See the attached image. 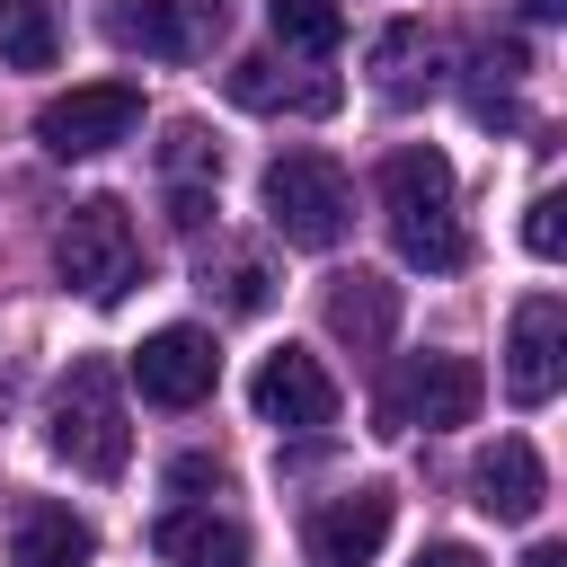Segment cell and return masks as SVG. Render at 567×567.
<instances>
[{"instance_id":"6da1fadb","label":"cell","mask_w":567,"mask_h":567,"mask_svg":"<svg viewBox=\"0 0 567 567\" xmlns=\"http://www.w3.org/2000/svg\"><path fill=\"white\" fill-rule=\"evenodd\" d=\"M381 213H390V239H399L408 266L452 275V266L470 257L461 213H452V159H443L434 142H408V151L381 159Z\"/></svg>"},{"instance_id":"7a4b0ae2","label":"cell","mask_w":567,"mask_h":567,"mask_svg":"<svg viewBox=\"0 0 567 567\" xmlns=\"http://www.w3.org/2000/svg\"><path fill=\"white\" fill-rule=\"evenodd\" d=\"M44 443H53V461H71L80 478H124V461H133V416H124L115 363L80 354V363L62 372V390H53V408H44Z\"/></svg>"},{"instance_id":"3957f363","label":"cell","mask_w":567,"mask_h":567,"mask_svg":"<svg viewBox=\"0 0 567 567\" xmlns=\"http://www.w3.org/2000/svg\"><path fill=\"white\" fill-rule=\"evenodd\" d=\"M257 204H266V230H275L284 248H337V239L354 230V186H346V168H337L328 151H284V159H266Z\"/></svg>"},{"instance_id":"277c9868","label":"cell","mask_w":567,"mask_h":567,"mask_svg":"<svg viewBox=\"0 0 567 567\" xmlns=\"http://www.w3.org/2000/svg\"><path fill=\"white\" fill-rule=\"evenodd\" d=\"M53 275L80 292V301H124L142 284V230L115 195H89L71 204V221L53 230Z\"/></svg>"},{"instance_id":"5b68a950","label":"cell","mask_w":567,"mask_h":567,"mask_svg":"<svg viewBox=\"0 0 567 567\" xmlns=\"http://www.w3.org/2000/svg\"><path fill=\"white\" fill-rule=\"evenodd\" d=\"M487 399V372L470 354H408L390 381H381V425L390 434H443V425H470Z\"/></svg>"},{"instance_id":"8992f818","label":"cell","mask_w":567,"mask_h":567,"mask_svg":"<svg viewBox=\"0 0 567 567\" xmlns=\"http://www.w3.org/2000/svg\"><path fill=\"white\" fill-rule=\"evenodd\" d=\"M133 124H142V89L133 80H80V89L35 106V142L53 159H97V151L133 142Z\"/></svg>"},{"instance_id":"52a82bcc","label":"cell","mask_w":567,"mask_h":567,"mask_svg":"<svg viewBox=\"0 0 567 567\" xmlns=\"http://www.w3.org/2000/svg\"><path fill=\"white\" fill-rule=\"evenodd\" d=\"M567 381V301L558 292H523L514 328H505V399L514 408H549Z\"/></svg>"},{"instance_id":"ba28073f","label":"cell","mask_w":567,"mask_h":567,"mask_svg":"<svg viewBox=\"0 0 567 567\" xmlns=\"http://www.w3.org/2000/svg\"><path fill=\"white\" fill-rule=\"evenodd\" d=\"M248 408H257L266 425H284V434H319V425H337V381H328L319 354L275 346V354L248 372Z\"/></svg>"},{"instance_id":"9c48e42d","label":"cell","mask_w":567,"mask_h":567,"mask_svg":"<svg viewBox=\"0 0 567 567\" xmlns=\"http://www.w3.org/2000/svg\"><path fill=\"white\" fill-rule=\"evenodd\" d=\"M213 381H221V354H213L204 328H151V337L133 346V390H142L151 408H204Z\"/></svg>"},{"instance_id":"30bf717a","label":"cell","mask_w":567,"mask_h":567,"mask_svg":"<svg viewBox=\"0 0 567 567\" xmlns=\"http://www.w3.org/2000/svg\"><path fill=\"white\" fill-rule=\"evenodd\" d=\"M106 35L124 53H151V62H195L221 35V9L213 0H115L106 9Z\"/></svg>"},{"instance_id":"8fae6325","label":"cell","mask_w":567,"mask_h":567,"mask_svg":"<svg viewBox=\"0 0 567 567\" xmlns=\"http://www.w3.org/2000/svg\"><path fill=\"white\" fill-rule=\"evenodd\" d=\"M390 514H399V496H390V487H346V496L310 505L301 540H310V558H319V567H372V558H381V540H390Z\"/></svg>"},{"instance_id":"7c38bea8","label":"cell","mask_w":567,"mask_h":567,"mask_svg":"<svg viewBox=\"0 0 567 567\" xmlns=\"http://www.w3.org/2000/svg\"><path fill=\"white\" fill-rule=\"evenodd\" d=\"M470 487H478V514H496V523H532L540 496H549V470H540V452H532L523 434H496V443L478 452Z\"/></svg>"},{"instance_id":"4fadbf2b","label":"cell","mask_w":567,"mask_h":567,"mask_svg":"<svg viewBox=\"0 0 567 567\" xmlns=\"http://www.w3.org/2000/svg\"><path fill=\"white\" fill-rule=\"evenodd\" d=\"M89 558H97V532H89L71 505L27 496V505L9 514V567H89Z\"/></svg>"},{"instance_id":"5bb4252c","label":"cell","mask_w":567,"mask_h":567,"mask_svg":"<svg viewBox=\"0 0 567 567\" xmlns=\"http://www.w3.org/2000/svg\"><path fill=\"white\" fill-rule=\"evenodd\" d=\"M328 337L337 346H354V354H381L390 346V328H399V284H381V275H328Z\"/></svg>"},{"instance_id":"9a60e30c","label":"cell","mask_w":567,"mask_h":567,"mask_svg":"<svg viewBox=\"0 0 567 567\" xmlns=\"http://www.w3.org/2000/svg\"><path fill=\"white\" fill-rule=\"evenodd\" d=\"M230 97L248 115H328L337 106V80H292L275 53H248V62H230Z\"/></svg>"},{"instance_id":"2e32d148","label":"cell","mask_w":567,"mask_h":567,"mask_svg":"<svg viewBox=\"0 0 567 567\" xmlns=\"http://www.w3.org/2000/svg\"><path fill=\"white\" fill-rule=\"evenodd\" d=\"M372 89L381 97H425L434 89V27H416V18H399V27H381L372 35Z\"/></svg>"},{"instance_id":"e0dca14e","label":"cell","mask_w":567,"mask_h":567,"mask_svg":"<svg viewBox=\"0 0 567 567\" xmlns=\"http://www.w3.org/2000/svg\"><path fill=\"white\" fill-rule=\"evenodd\" d=\"M151 540H159L168 567H248V532L221 523V514H168Z\"/></svg>"},{"instance_id":"ac0fdd59","label":"cell","mask_w":567,"mask_h":567,"mask_svg":"<svg viewBox=\"0 0 567 567\" xmlns=\"http://www.w3.org/2000/svg\"><path fill=\"white\" fill-rule=\"evenodd\" d=\"M266 27H275L284 53H310V62H328L346 44V9L337 0H266Z\"/></svg>"},{"instance_id":"d6986e66","label":"cell","mask_w":567,"mask_h":567,"mask_svg":"<svg viewBox=\"0 0 567 567\" xmlns=\"http://www.w3.org/2000/svg\"><path fill=\"white\" fill-rule=\"evenodd\" d=\"M53 53H62L53 0H0V62L9 71H53Z\"/></svg>"},{"instance_id":"ffe728a7","label":"cell","mask_w":567,"mask_h":567,"mask_svg":"<svg viewBox=\"0 0 567 567\" xmlns=\"http://www.w3.org/2000/svg\"><path fill=\"white\" fill-rule=\"evenodd\" d=\"M514 71H523V44L505 35V44H478V80H470V115L478 124H514Z\"/></svg>"},{"instance_id":"44dd1931","label":"cell","mask_w":567,"mask_h":567,"mask_svg":"<svg viewBox=\"0 0 567 567\" xmlns=\"http://www.w3.org/2000/svg\"><path fill=\"white\" fill-rule=\"evenodd\" d=\"M159 168H168L177 186H195V177H221V142H213L204 124H168V151H159Z\"/></svg>"},{"instance_id":"7402d4cb","label":"cell","mask_w":567,"mask_h":567,"mask_svg":"<svg viewBox=\"0 0 567 567\" xmlns=\"http://www.w3.org/2000/svg\"><path fill=\"white\" fill-rule=\"evenodd\" d=\"M558 213H567L558 195H532V213H523V248H532V257H558V248H567V221H558Z\"/></svg>"},{"instance_id":"603a6c76","label":"cell","mask_w":567,"mask_h":567,"mask_svg":"<svg viewBox=\"0 0 567 567\" xmlns=\"http://www.w3.org/2000/svg\"><path fill=\"white\" fill-rule=\"evenodd\" d=\"M221 301H230V310H266V266H257V257H230V266H221Z\"/></svg>"},{"instance_id":"cb8c5ba5","label":"cell","mask_w":567,"mask_h":567,"mask_svg":"<svg viewBox=\"0 0 567 567\" xmlns=\"http://www.w3.org/2000/svg\"><path fill=\"white\" fill-rule=\"evenodd\" d=\"M168 487L186 496V487H221V461H204V452H186L177 470H168Z\"/></svg>"},{"instance_id":"d4e9b609","label":"cell","mask_w":567,"mask_h":567,"mask_svg":"<svg viewBox=\"0 0 567 567\" xmlns=\"http://www.w3.org/2000/svg\"><path fill=\"white\" fill-rule=\"evenodd\" d=\"M408 567H487V558H478V549H461V540H434V549H416Z\"/></svg>"},{"instance_id":"484cf974","label":"cell","mask_w":567,"mask_h":567,"mask_svg":"<svg viewBox=\"0 0 567 567\" xmlns=\"http://www.w3.org/2000/svg\"><path fill=\"white\" fill-rule=\"evenodd\" d=\"M523 567H567V549H558V540H532V549H523Z\"/></svg>"},{"instance_id":"4316f807","label":"cell","mask_w":567,"mask_h":567,"mask_svg":"<svg viewBox=\"0 0 567 567\" xmlns=\"http://www.w3.org/2000/svg\"><path fill=\"white\" fill-rule=\"evenodd\" d=\"M523 9H532V18H567V0H523Z\"/></svg>"}]
</instances>
